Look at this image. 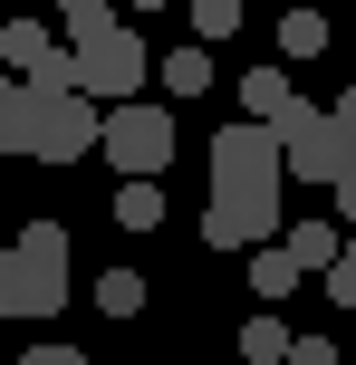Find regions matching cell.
Listing matches in <instances>:
<instances>
[{
  "instance_id": "7402d4cb",
  "label": "cell",
  "mask_w": 356,
  "mask_h": 365,
  "mask_svg": "<svg viewBox=\"0 0 356 365\" xmlns=\"http://www.w3.org/2000/svg\"><path fill=\"white\" fill-rule=\"evenodd\" d=\"M327 115H347V125H356V87H347V96H337V106H327Z\"/></svg>"
},
{
  "instance_id": "277c9868",
  "label": "cell",
  "mask_w": 356,
  "mask_h": 365,
  "mask_svg": "<svg viewBox=\"0 0 356 365\" xmlns=\"http://www.w3.org/2000/svg\"><path fill=\"white\" fill-rule=\"evenodd\" d=\"M39 87V77H29ZM96 125H106V106L77 87H39L29 96V135H19V154H39V164H77V154H96Z\"/></svg>"
},
{
  "instance_id": "603a6c76",
  "label": "cell",
  "mask_w": 356,
  "mask_h": 365,
  "mask_svg": "<svg viewBox=\"0 0 356 365\" xmlns=\"http://www.w3.org/2000/svg\"><path fill=\"white\" fill-rule=\"evenodd\" d=\"M126 10H173V0H126Z\"/></svg>"
},
{
  "instance_id": "9a60e30c",
  "label": "cell",
  "mask_w": 356,
  "mask_h": 365,
  "mask_svg": "<svg viewBox=\"0 0 356 365\" xmlns=\"http://www.w3.org/2000/svg\"><path fill=\"white\" fill-rule=\"evenodd\" d=\"M289 356V317H250L241 327V365H280Z\"/></svg>"
},
{
  "instance_id": "5b68a950",
  "label": "cell",
  "mask_w": 356,
  "mask_h": 365,
  "mask_svg": "<svg viewBox=\"0 0 356 365\" xmlns=\"http://www.w3.org/2000/svg\"><path fill=\"white\" fill-rule=\"evenodd\" d=\"M96 154H106L116 173H164V164H173V106H145V96L106 106V125H96Z\"/></svg>"
},
{
  "instance_id": "30bf717a",
  "label": "cell",
  "mask_w": 356,
  "mask_h": 365,
  "mask_svg": "<svg viewBox=\"0 0 356 365\" xmlns=\"http://www.w3.org/2000/svg\"><path fill=\"white\" fill-rule=\"evenodd\" d=\"M116 221H126V231H164V182L126 173V182H116Z\"/></svg>"
},
{
  "instance_id": "ffe728a7",
  "label": "cell",
  "mask_w": 356,
  "mask_h": 365,
  "mask_svg": "<svg viewBox=\"0 0 356 365\" xmlns=\"http://www.w3.org/2000/svg\"><path fill=\"white\" fill-rule=\"evenodd\" d=\"M19 365H87V356H77V346H58V336H39V346L19 356Z\"/></svg>"
},
{
  "instance_id": "44dd1931",
  "label": "cell",
  "mask_w": 356,
  "mask_h": 365,
  "mask_svg": "<svg viewBox=\"0 0 356 365\" xmlns=\"http://www.w3.org/2000/svg\"><path fill=\"white\" fill-rule=\"evenodd\" d=\"M337 212H347V221H356V173H347V182H337Z\"/></svg>"
},
{
  "instance_id": "9c48e42d",
  "label": "cell",
  "mask_w": 356,
  "mask_h": 365,
  "mask_svg": "<svg viewBox=\"0 0 356 365\" xmlns=\"http://www.w3.org/2000/svg\"><path fill=\"white\" fill-rule=\"evenodd\" d=\"M241 106L260 115L270 135H289V125H299V115H308V106H299V87H289L280 68H250V77H241Z\"/></svg>"
},
{
  "instance_id": "6da1fadb",
  "label": "cell",
  "mask_w": 356,
  "mask_h": 365,
  "mask_svg": "<svg viewBox=\"0 0 356 365\" xmlns=\"http://www.w3.org/2000/svg\"><path fill=\"white\" fill-rule=\"evenodd\" d=\"M68 77H77V96H96V106H126V96H145L154 58H145V38H135L106 0H77L68 10Z\"/></svg>"
},
{
  "instance_id": "2e32d148",
  "label": "cell",
  "mask_w": 356,
  "mask_h": 365,
  "mask_svg": "<svg viewBox=\"0 0 356 365\" xmlns=\"http://www.w3.org/2000/svg\"><path fill=\"white\" fill-rule=\"evenodd\" d=\"M96 308H106V317H135V308H145V279H135V269H106V279H96Z\"/></svg>"
},
{
  "instance_id": "ac0fdd59",
  "label": "cell",
  "mask_w": 356,
  "mask_h": 365,
  "mask_svg": "<svg viewBox=\"0 0 356 365\" xmlns=\"http://www.w3.org/2000/svg\"><path fill=\"white\" fill-rule=\"evenodd\" d=\"M327 298H337V308H356V240H337V259H327Z\"/></svg>"
},
{
  "instance_id": "4fadbf2b",
  "label": "cell",
  "mask_w": 356,
  "mask_h": 365,
  "mask_svg": "<svg viewBox=\"0 0 356 365\" xmlns=\"http://www.w3.org/2000/svg\"><path fill=\"white\" fill-rule=\"evenodd\" d=\"M250 289H260V298H270V308H280V298H289V289H299V259H289V250H280V240H260V250H250Z\"/></svg>"
},
{
  "instance_id": "e0dca14e",
  "label": "cell",
  "mask_w": 356,
  "mask_h": 365,
  "mask_svg": "<svg viewBox=\"0 0 356 365\" xmlns=\"http://www.w3.org/2000/svg\"><path fill=\"white\" fill-rule=\"evenodd\" d=\"M183 10H193V29H203V38H231L250 0H183Z\"/></svg>"
},
{
  "instance_id": "7c38bea8",
  "label": "cell",
  "mask_w": 356,
  "mask_h": 365,
  "mask_svg": "<svg viewBox=\"0 0 356 365\" xmlns=\"http://www.w3.org/2000/svg\"><path fill=\"white\" fill-rule=\"evenodd\" d=\"M327 38H337V29H327V19L308 10V0H289V10H280V58H318Z\"/></svg>"
},
{
  "instance_id": "d6986e66",
  "label": "cell",
  "mask_w": 356,
  "mask_h": 365,
  "mask_svg": "<svg viewBox=\"0 0 356 365\" xmlns=\"http://www.w3.org/2000/svg\"><path fill=\"white\" fill-rule=\"evenodd\" d=\"M280 365H337V346H327V336H289V356Z\"/></svg>"
},
{
  "instance_id": "3957f363",
  "label": "cell",
  "mask_w": 356,
  "mask_h": 365,
  "mask_svg": "<svg viewBox=\"0 0 356 365\" xmlns=\"http://www.w3.org/2000/svg\"><path fill=\"white\" fill-rule=\"evenodd\" d=\"M203 164H212V202H260V212H280V135L260 125V115H241V125H222L203 145Z\"/></svg>"
},
{
  "instance_id": "7a4b0ae2",
  "label": "cell",
  "mask_w": 356,
  "mask_h": 365,
  "mask_svg": "<svg viewBox=\"0 0 356 365\" xmlns=\"http://www.w3.org/2000/svg\"><path fill=\"white\" fill-rule=\"evenodd\" d=\"M68 231L58 221H29V231L0 250V317H58L68 308Z\"/></svg>"
},
{
  "instance_id": "cb8c5ba5",
  "label": "cell",
  "mask_w": 356,
  "mask_h": 365,
  "mask_svg": "<svg viewBox=\"0 0 356 365\" xmlns=\"http://www.w3.org/2000/svg\"><path fill=\"white\" fill-rule=\"evenodd\" d=\"M58 10H77V0H58Z\"/></svg>"
},
{
  "instance_id": "52a82bcc",
  "label": "cell",
  "mask_w": 356,
  "mask_h": 365,
  "mask_svg": "<svg viewBox=\"0 0 356 365\" xmlns=\"http://www.w3.org/2000/svg\"><path fill=\"white\" fill-rule=\"evenodd\" d=\"M0 58H10V77H39V87H77V77H68V48L49 38V19H10V29H0Z\"/></svg>"
},
{
  "instance_id": "ba28073f",
  "label": "cell",
  "mask_w": 356,
  "mask_h": 365,
  "mask_svg": "<svg viewBox=\"0 0 356 365\" xmlns=\"http://www.w3.org/2000/svg\"><path fill=\"white\" fill-rule=\"evenodd\" d=\"M203 240L212 250H260V240H280V212H260V202H203Z\"/></svg>"
},
{
  "instance_id": "8992f818",
  "label": "cell",
  "mask_w": 356,
  "mask_h": 365,
  "mask_svg": "<svg viewBox=\"0 0 356 365\" xmlns=\"http://www.w3.org/2000/svg\"><path fill=\"white\" fill-rule=\"evenodd\" d=\"M280 164H289V182H327V192H337V182L356 173V125L327 115V106H308L299 125L280 135Z\"/></svg>"
},
{
  "instance_id": "5bb4252c",
  "label": "cell",
  "mask_w": 356,
  "mask_h": 365,
  "mask_svg": "<svg viewBox=\"0 0 356 365\" xmlns=\"http://www.w3.org/2000/svg\"><path fill=\"white\" fill-rule=\"evenodd\" d=\"M154 77H164V96H203V87H212V58H203V48H173Z\"/></svg>"
},
{
  "instance_id": "d4e9b609",
  "label": "cell",
  "mask_w": 356,
  "mask_h": 365,
  "mask_svg": "<svg viewBox=\"0 0 356 365\" xmlns=\"http://www.w3.org/2000/svg\"><path fill=\"white\" fill-rule=\"evenodd\" d=\"M280 10H289V0H280Z\"/></svg>"
},
{
  "instance_id": "8fae6325",
  "label": "cell",
  "mask_w": 356,
  "mask_h": 365,
  "mask_svg": "<svg viewBox=\"0 0 356 365\" xmlns=\"http://www.w3.org/2000/svg\"><path fill=\"white\" fill-rule=\"evenodd\" d=\"M280 250L299 259V279H308V269H327V259H337V221H289Z\"/></svg>"
}]
</instances>
